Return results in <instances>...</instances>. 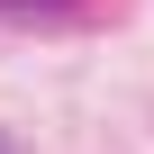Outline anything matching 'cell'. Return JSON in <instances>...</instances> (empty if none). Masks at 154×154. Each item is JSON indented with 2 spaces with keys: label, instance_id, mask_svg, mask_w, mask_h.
<instances>
[{
  "label": "cell",
  "instance_id": "obj_1",
  "mask_svg": "<svg viewBox=\"0 0 154 154\" xmlns=\"http://www.w3.org/2000/svg\"><path fill=\"white\" fill-rule=\"evenodd\" d=\"M0 154H18V145H9V136H0Z\"/></svg>",
  "mask_w": 154,
  "mask_h": 154
}]
</instances>
